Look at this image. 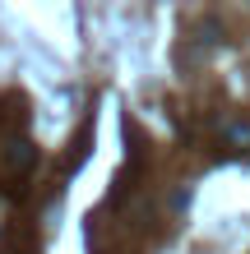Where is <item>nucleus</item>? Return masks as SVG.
<instances>
[{"mask_svg": "<svg viewBox=\"0 0 250 254\" xmlns=\"http://www.w3.org/2000/svg\"><path fill=\"white\" fill-rule=\"evenodd\" d=\"M33 143H9V153H5V171L14 176V171H28V167H33Z\"/></svg>", "mask_w": 250, "mask_h": 254, "instance_id": "nucleus-1", "label": "nucleus"}, {"mask_svg": "<svg viewBox=\"0 0 250 254\" xmlns=\"http://www.w3.org/2000/svg\"><path fill=\"white\" fill-rule=\"evenodd\" d=\"M223 139H227L232 148H250V121H232V125L223 129Z\"/></svg>", "mask_w": 250, "mask_h": 254, "instance_id": "nucleus-2", "label": "nucleus"}]
</instances>
